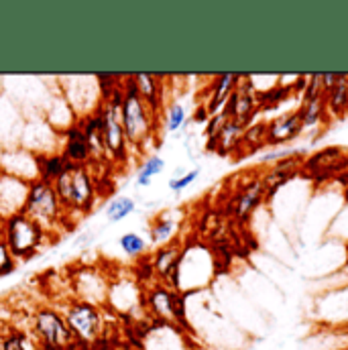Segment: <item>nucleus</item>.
Listing matches in <instances>:
<instances>
[{"label": "nucleus", "mask_w": 348, "mask_h": 350, "mask_svg": "<svg viewBox=\"0 0 348 350\" xmlns=\"http://www.w3.org/2000/svg\"><path fill=\"white\" fill-rule=\"evenodd\" d=\"M16 145L35 153L37 157L51 155V153H59L62 135L43 116H27V120L21 126Z\"/></svg>", "instance_id": "13"}, {"label": "nucleus", "mask_w": 348, "mask_h": 350, "mask_svg": "<svg viewBox=\"0 0 348 350\" xmlns=\"http://www.w3.org/2000/svg\"><path fill=\"white\" fill-rule=\"evenodd\" d=\"M334 181H336V183H338V185H340V187L345 189V198H347V202H348V170L338 175V177H336Z\"/></svg>", "instance_id": "43"}, {"label": "nucleus", "mask_w": 348, "mask_h": 350, "mask_svg": "<svg viewBox=\"0 0 348 350\" xmlns=\"http://www.w3.org/2000/svg\"><path fill=\"white\" fill-rule=\"evenodd\" d=\"M135 210H137L135 198H131V196H116V198H112V200L106 204L104 214H106V220H108V222L116 224V222L126 220Z\"/></svg>", "instance_id": "36"}, {"label": "nucleus", "mask_w": 348, "mask_h": 350, "mask_svg": "<svg viewBox=\"0 0 348 350\" xmlns=\"http://www.w3.org/2000/svg\"><path fill=\"white\" fill-rule=\"evenodd\" d=\"M120 120H122V129L131 145V151H135L137 157L145 155V151H149L153 143L157 141V135L161 131V118L139 96L131 76H124V82H122Z\"/></svg>", "instance_id": "1"}, {"label": "nucleus", "mask_w": 348, "mask_h": 350, "mask_svg": "<svg viewBox=\"0 0 348 350\" xmlns=\"http://www.w3.org/2000/svg\"><path fill=\"white\" fill-rule=\"evenodd\" d=\"M216 257L214 253L200 243L183 245L179 259L177 291L183 295L204 291L216 277Z\"/></svg>", "instance_id": "7"}, {"label": "nucleus", "mask_w": 348, "mask_h": 350, "mask_svg": "<svg viewBox=\"0 0 348 350\" xmlns=\"http://www.w3.org/2000/svg\"><path fill=\"white\" fill-rule=\"evenodd\" d=\"M2 239L14 261L27 262L35 259L47 247V243L53 241V234L25 212H18L2 222Z\"/></svg>", "instance_id": "4"}, {"label": "nucleus", "mask_w": 348, "mask_h": 350, "mask_svg": "<svg viewBox=\"0 0 348 350\" xmlns=\"http://www.w3.org/2000/svg\"><path fill=\"white\" fill-rule=\"evenodd\" d=\"M23 212L29 218H33L35 222H39L51 234H57V232L66 230V226H70L66 210L55 193L53 183H47L41 179H35L29 183Z\"/></svg>", "instance_id": "8"}, {"label": "nucleus", "mask_w": 348, "mask_h": 350, "mask_svg": "<svg viewBox=\"0 0 348 350\" xmlns=\"http://www.w3.org/2000/svg\"><path fill=\"white\" fill-rule=\"evenodd\" d=\"M133 84L145 104L161 118V112L168 104V76L159 74H131Z\"/></svg>", "instance_id": "23"}, {"label": "nucleus", "mask_w": 348, "mask_h": 350, "mask_svg": "<svg viewBox=\"0 0 348 350\" xmlns=\"http://www.w3.org/2000/svg\"><path fill=\"white\" fill-rule=\"evenodd\" d=\"M295 110H297V114H299V120H302L304 133H308V131H316V129L322 133V129L330 122V116H328V110H326L324 96L302 100V104H299Z\"/></svg>", "instance_id": "29"}, {"label": "nucleus", "mask_w": 348, "mask_h": 350, "mask_svg": "<svg viewBox=\"0 0 348 350\" xmlns=\"http://www.w3.org/2000/svg\"><path fill=\"white\" fill-rule=\"evenodd\" d=\"M29 183L0 172V222L23 212L27 200Z\"/></svg>", "instance_id": "22"}, {"label": "nucleus", "mask_w": 348, "mask_h": 350, "mask_svg": "<svg viewBox=\"0 0 348 350\" xmlns=\"http://www.w3.org/2000/svg\"><path fill=\"white\" fill-rule=\"evenodd\" d=\"M106 308L114 316L129 318L131 322H135V320L147 322L149 320L145 316V310H143V283L137 277L110 279Z\"/></svg>", "instance_id": "10"}, {"label": "nucleus", "mask_w": 348, "mask_h": 350, "mask_svg": "<svg viewBox=\"0 0 348 350\" xmlns=\"http://www.w3.org/2000/svg\"><path fill=\"white\" fill-rule=\"evenodd\" d=\"M78 124L84 133L90 149V165H108L106 157V145H104V131H102V118L98 110L94 114H88L84 118H78Z\"/></svg>", "instance_id": "25"}, {"label": "nucleus", "mask_w": 348, "mask_h": 350, "mask_svg": "<svg viewBox=\"0 0 348 350\" xmlns=\"http://www.w3.org/2000/svg\"><path fill=\"white\" fill-rule=\"evenodd\" d=\"M263 149H267V120H255L245 126L243 139H241V149L237 159L255 155Z\"/></svg>", "instance_id": "32"}, {"label": "nucleus", "mask_w": 348, "mask_h": 350, "mask_svg": "<svg viewBox=\"0 0 348 350\" xmlns=\"http://www.w3.org/2000/svg\"><path fill=\"white\" fill-rule=\"evenodd\" d=\"M120 102H122V88L114 92L112 96L102 98L98 106V114L102 118L108 165H124L131 161V145L126 141L122 120H120Z\"/></svg>", "instance_id": "9"}, {"label": "nucleus", "mask_w": 348, "mask_h": 350, "mask_svg": "<svg viewBox=\"0 0 348 350\" xmlns=\"http://www.w3.org/2000/svg\"><path fill=\"white\" fill-rule=\"evenodd\" d=\"M198 177H200V170L196 167V170H189V172H185V174L172 177L168 185H170V189H172L174 193L179 196V193H181V191H185V189H187V187H189Z\"/></svg>", "instance_id": "41"}, {"label": "nucleus", "mask_w": 348, "mask_h": 350, "mask_svg": "<svg viewBox=\"0 0 348 350\" xmlns=\"http://www.w3.org/2000/svg\"><path fill=\"white\" fill-rule=\"evenodd\" d=\"M324 102L330 118L348 114V74H336L334 84L324 92Z\"/></svg>", "instance_id": "31"}, {"label": "nucleus", "mask_w": 348, "mask_h": 350, "mask_svg": "<svg viewBox=\"0 0 348 350\" xmlns=\"http://www.w3.org/2000/svg\"><path fill=\"white\" fill-rule=\"evenodd\" d=\"M0 349L2 350H43L37 338L29 328H8L0 334Z\"/></svg>", "instance_id": "33"}, {"label": "nucleus", "mask_w": 348, "mask_h": 350, "mask_svg": "<svg viewBox=\"0 0 348 350\" xmlns=\"http://www.w3.org/2000/svg\"><path fill=\"white\" fill-rule=\"evenodd\" d=\"M243 131L245 126L232 118L226 120V124L222 126V131L218 133L216 139L206 141V149L214 151L222 157H237L239 149H241V139H243Z\"/></svg>", "instance_id": "28"}, {"label": "nucleus", "mask_w": 348, "mask_h": 350, "mask_svg": "<svg viewBox=\"0 0 348 350\" xmlns=\"http://www.w3.org/2000/svg\"><path fill=\"white\" fill-rule=\"evenodd\" d=\"M43 118H45L59 135L78 122V116H76L74 108H72L70 102L62 96L59 90H55V92L49 96V100H47V104H45V110H43Z\"/></svg>", "instance_id": "26"}, {"label": "nucleus", "mask_w": 348, "mask_h": 350, "mask_svg": "<svg viewBox=\"0 0 348 350\" xmlns=\"http://www.w3.org/2000/svg\"><path fill=\"white\" fill-rule=\"evenodd\" d=\"M295 98L293 96V88L291 84H273L269 86L267 90H257V100H259V110L261 112H267V110H273L277 106H281L283 102Z\"/></svg>", "instance_id": "34"}, {"label": "nucleus", "mask_w": 348, "mask_h": 350, "mask_svg": "<svg viewBox=\"0 0 348 350\" xmlns=\"http://www.w3.org/2000/svg\"><path fill=\"white\" fill-rule=\"evenodd\" d=\"M118 350H139V349H118Z\"/></svg>", "instance_id": "44"}, {"label": "nucleus", "mask_w": 348, "mask_h": 350, "mask_svg": "<svg viewBox=\"0 0 348 350\" xmlns=\"http://www.w3.org/2000/svg\"><path fill=\"white\" fill-rule=\"evenodd\" d=\"M181 249H183V245L172 243V245H165V247H157L149 255V262H151L155 279L165 283V285H170V287H174V289H177Z\"/></svg>", "instance_id": "21"}, {"label": "nucleus", "mask_w": 348, "mask_h": 350, "mask_svg": "<svg viewBox=\"0 0 348 350\" xmlns=\"http://www.w3.org/2000/svg\"><path fill=\"white\" fill-rule=\"evenodd\" d=\"M193 347L196 342L185 330L157 322H149L139 340V350H191Z\"/></svg>", "instance_id": "15"}, {"label": "nucleus", "mask_w": 348, "mask_h": 350, "mask_svg": "<svg viewBox=\"0 0 348 350\" xmlns=\"http://www.w3.org/2000/svg\"><path fill=\"white\" fill-rule=\"evenodd\" d=\"M263 202H267L265 196V185H263L261 172L257 170L255 174H251L241 185L239 189L232 193V216L241 222H247L259 208Z\"/></svg>", "instance_id": "16"}, {"label": "nucleus", "mask_w": 348, "mask_h": 350, "mask_svg": "<svg viewBox=\"0 0 348 350\" xmlns=\"http://www.w3.org/2000/svg\"><path fill=\"white\" fill-rule=\"evenodd\" d=\"M343 350H348V349H343Z\"/></svg>", "instance_id": "45"}, {"label": "nucleus", "mask_w": 348, "mask_h": 350, "mask_svg": "<svg viewBox=\"0 0 348 350\" xmlns=\"http://www.w3.org/2000/svg\"><path fill=\"white\" fill-rule=\"evenodd\" d=\"M297 151H299V149H281V147L265 149L261 153V157H259V163H261V167H267V165H273V163H277V161H281V159L291 157V155L297 153Z\"/></svg>", "instance_id": "40"}, {"label": "nucleus", "mask_w": 348, "mask_h": 350, "mask_svg": "<svg viewBox=\"0 0 348 350\" xmlns=\"http://www.w3.org/2000/svg\"><path fill=\"white\" fill-rule=\"evenodd\" d=\"M143 310L151 322L175 326L189 334L187 318H185V295L174 287L161 281L145 283L143 285Z\"/></svg>", "instance_id": "5"}, {"label": "nucleus", "mask_w": 348, "mask_h": 350, "mask_svg": "<svg viewBox=\"0 0 348 350\" xmlns=\"http://www.w3.org/2000/svg\"><path fill=\"white\" fill-rule=\"evenodd\" d=\"M302 135H304V126L297 110H289L267 120V149L289 145Z\"/></svg>", "instance_id": "20"}, {"label": "nucleus", "mask_w": 348, "mask_h": 350, "mask_svg": "<svg viewBox=\"0 0 348 350\" xmlns=\"http://www.w3.org/2000/svg\"><path fill=\"white\" fill-rule=\"evenodd\" d=\"M59 153L72 165H90L88 141L78 122L62 133V149H59Z\"/></svg>", "instance_id": "27"}, {"label": "nucleus", "mask_w": 348, "mask_h": 350, "mask_svg": "<svg viewBox=\"0 0 348 350\" xmlns=\"http://www.w3.org/2000/svg\"><path fill=\"white\" fill-rule=\"evenodd\" d=\"M70 283H72L74 297L96 304V306H106L110 279L98 267H92V265L76 267L74 273L70 275Z\"/></svg>", "instance_id": "14"}, {"label": "nucleus", "mask_w": 348, "mask_h": 350, "mask_svg": "<svg viewBox=\"0 0 348 350\" xmlns=\"http://www.w3.org/2000/svg\"><path fill=\"white\" fill-rule=\"evenodd\" d=\"M0 172L18 177L27 183L39 179V159L35 153L12 145V147H2L0 153Z\"/></svg>", "instance_id": "19"}, {"label": "nucleus", "mask_w": 348, "mask_h": 350, "mask_svg": "<svg viewBox=\"0 0 348 350\" xmlns=\"http://www.w3.org/2000/svg\"><path fill=\"white\" fill-rule=\"evenodd\" d=\"M304 157L306 153L304 151H297L293 153L291 157L287 159H281L273 165H267V167H259L261 172L263 185H265V196H267V202L275 198V193L285 187L289 181L302 177V163H304Z\"/></svg>", "instance_id": "17"}, {"label": "nucleus", "mask_w": 348, "mask_h": 350, "mask_svg": "<svg viewBox=\"0 0 348 350\" xmlns=\"http://www.w3.org/2000/svg\"><path fill=\"white\" fill-rule=\"evenodd\" d=\"M0 350H2V349H0Z\"/></svg>", "instance_id": "46"}, {"label": "nucleus", "mask_w": 348, "mask_h": 350, "mask_svg": "<svg viewBox=\"0 0 348 350\" xmlns=\"http://www.w3.org/2000/svg\"><path fill=\"white\" fill-rule=\"evenodd\" d=\"M14 269H16V261H14L12 253L8 251V247L2 239V232H0V277L10 275Z\"/></svg>", "instance_id": "42"}, {"label": "nucleus", "mask_w": 348, "mask_h": 350, "mask_svg": "<svg viewBox=\"0 0 348 350\" xmlns=\"http://www.w3.org/2000/svg\"><path fill=\"white\" fill-rule=\"evenodd\" d=\"M80 347L94 349L104 342L110 334L112 322L116 316L106 306H96L90 301H82L74 295H68L66 301L57 306Z\"/></svg>", "instance_id": "2"}, {"label": "nucleus", "mask_w": 348, "mask_h": 350, "mask_svg": "<svg viewBox=\"0 0 348 350\" xmlns=\"http://www.w3.org/2000/svg\"><path fill=\"white\" fill-rule=\"evenodd\" d=\"M222 112H226L228 118L241 122L243 126L257 120L261 110H259V100H257V88L255 84H251V76H243L237 92L230 96Z\"/></svg>", "instance_id": "18"}, {"label": "nucleus", "mask_w": 348, "mask_h": 350, "mask_svg": "<svg viewBox=\"0 0 348 350\" xmlns=\"http://www.w3.org/2000/svg\"><path fill=\"white\" fill-rule=\"evenodd\" d=\"M118 247L129 259H143L149 255V241L139 232H124L118 239Z\"/></svg>", "instance_id": "39"}, {"label": "nucleus", "mask_w": 348, "mask_h": 350, "mask_svg": "<svg viewBox=\"0 0 348 350\" xmlns=\"http://www.w3.org/2000/svg\"><path fill=\"white\" fill-rule=\"evenodd\" d=\"M348 170V151L345 147H324L304 157L302 177L314 183L334 181L338 175Z\"/></svg>", "instance_id": "11"}, {"label": "nucleus", "mask_w": 348, "mask_h": 350, "mask_svg": "<svg viewBox=\"0 0 348 350\" xmlns=\"http://www.w3.org/2000/svg\"><path fill=\"white\" fill-rule=\"evenodd\" d=\"M187 124V110L179 100H172L165 104L163 112H161V129H165L168 133H177Z\"/></svg>", "instance_id": "35"}, {"label": "nucleus", "mask_w": 348, "mask_h": 350, "mask_svg": "<svg viewBox=\"0 0 348 350\" xmlns=\"http://www.w3.org/2000/svg\"><path fill=\"white\" fill-rule=\"evenodd\" d=\"M29 330L43 350H80L62 310L53 304L37 306L31 312Z\"/></svg>", "instance_id": "6"}, {"label": "nucleus", "mask_w": 348, "mask_h": 350, "mask_svg": "<svg viewBox=\"0 0 348 350\" xmlns=\"http://www.w3.org/2000/svg\"><path fill=\"white\" fill-rule=\"evenodd\" d=\"M165 170V159L157 153H151V155H145L143 161H141V167H139V174H137V185L139 187H149L151 181L157 177V175L163 174Z\"/></svg>", "instance_id": "38"}, {"label": "nucleus", "mask_w": 348, "mask_h": 350, "mask_svg": "<svg viewBox=\"0 0 348 350\" xmlns=\"http://www.w3.org/2000/svg\"><path fill=\"white\" fill-rule=\"evenodd\" d=\"M177 212H163L157 214L155 218H151L149 222V245L157 247H165L175 243L177 230H179V220L175 216Z\"/></svg>", "instance_id": "30"}, {"label": "nucleus", "mask_w": 348, "mask_h": 350, "mask_svg": "<svg viewBox=\"0 0 348 350\" xmlns=\"http://www.w3.org/2000/svg\"><path fill=\"white\" fill-rule=\"evenodd\" d=\"M57 90L70 102L78 118L94 114L100 106V90L96 76H66L57 80Z\"/></svg>", "instance_id": "12"}, {"label": "nucleus", "mask_w": 348, "mask_h": 350, "mask_svg": "<svg viewBox=\"0 0 348 350\" xmlns=\"http://www.w3.org/2000/svg\"><path fill=\"white\" fill-rule=\"evenodd\" d=\"M241 80H243V74H218L212 78V82L208 84V94L202 100V106L206 108L208 116H214L224 110V106L228 104L230 96L237 92Z\"/></svg>", "instance_id": "24"}, {"label": "nucleus", "mask_w": 348, "mask_h": 350, "mask_svg": "<svg viewBox=\"0 0 348 350\" xmlns=\"http://www.w3.org/2000/svg\"><path fill=\"white\" fill-rule=\"evenodd\" d=\"M39 179L53 183L59 175L66 172L68 161L64 159L62 153H51V155H39Z\"/></svg>", "instance_id": "37"}, {"label": "nucleus", "mask_w": 348, "mask_h": 350, "mask_svg": "<svg viewBox=\"0 0 348 350\" xmlns=\"http://www.w3.org/2000/svg\"><path fill=\"white\" fill-rule=\"evenodd\" d=\"M53 187L70 224L74 216H86L98 204V177L92 172V165L68 163L66 172L53 181Z\"/></svg>", "instance_id": "3"}]
</instances>
